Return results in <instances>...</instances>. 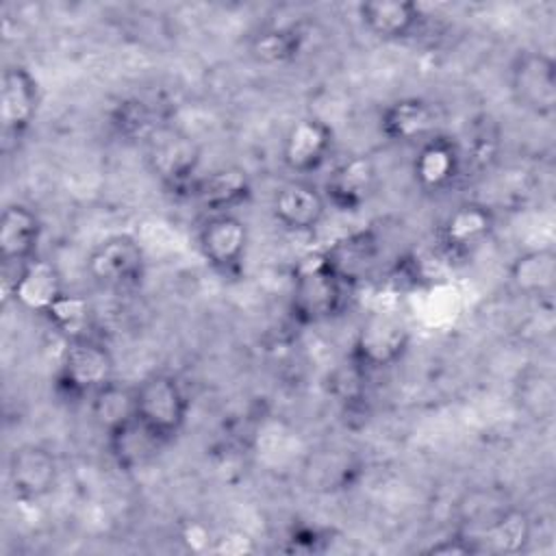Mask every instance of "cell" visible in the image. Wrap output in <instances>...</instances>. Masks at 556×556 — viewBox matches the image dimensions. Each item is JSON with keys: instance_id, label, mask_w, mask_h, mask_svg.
<instances>
[{"instance_id": "1", "label": "cell", "mask_w": 556, "mask_h": 556, "mask_svg": "<svg viewBox=\"0 0 556 556\" xmlns=\"http://www.w3.org/2000/svg\"><path fill=\"white\" fill-rule=\"evenodd\" d=\"M345 285L326 265L321 250L306 254L291 280L289 311L302 326H317L334 319L345 304Z\"/></svg>"}, {"instance_id": "2", "label": "cell", "mask_w": 556, "mask_h": 556, "mask_svg": "<svg viewBox=\"0 0 556 556\" xmlns=\"http://www.w3.org/2000/svg\"><path fill=\"white\" fill-rule=\"evenodd\" d=\"M148 172L169 191H189L202 163L200 143L182 128L159 124L143 141Z\"/></svg>"}, {"instance_id": "3", "label": "cell", "mask_w": 556, "mask_h": 556, "mask_svg": "<svg viewBox=\"0 0 556 556\" xmlns=\"http://www.w3.org/2000/svg\"><path fill=\"white\" fill-rule=\"evenodd\" d=\"M115 380V361L109 348L89 337H70L56 369V387L70 400H87Z\"/></svg>"}, {"instance_id": "4", "label": "cell", "mask_w": 556, "mask_h": 556, "mask_svg": "<svg viewBox=\"0 0 556 556\" xmlns=\"http://www.w3.org/2000/svg\"><path fill=\"white\" fill-rule=\"evenodd\" d=\"M135 417L172 443L187 424L189 395L182 382L167 371H152L135 384Z\"/></svg>"}, {"instance_id": "5", "label": "cell", "mask_w": 556, "mask_h": 556, "mask_svg": "<svg viewBox=\"0 0 556 556\" xmlns=\"http://www.w3.org/2000/svg\"><path fill=\"white\" fill-rule=\"evenodd\" d=\"M410 345L408 324L393 313H369L354 337L350 361L363 374L393 367Z\"/></svg>"}, {"instance_id": "6", "label": "cell", "mask_w": 556, "mask_h": 556, "mask_svg": "<svg viewBox=\"0 0 556 556\" xmlns=\"http://www.w3.org/2000/svg\"><path fill=\"white\" fill-rule=\"evenodd\" d=\"M513 102L534 117L549 119L556 113V63L543 50H519L508 67Z\"/></svg>"}, {"instance_id": "7", "label": "cell", "mask_w": 556, "mask_h": 556, "mask_svg": "<svg viewBox=\"0 0 556 556\" xmlns=\"http://www.w3.org/2000/svg\"><path fill=\"white\" fill-rule=\"evenodd\" d=\"M248 243V224L237 213H211L198 228V250L206 265L222 276L241 271Z\"/></svg>"}, {"instance_id": "8", "label": "cell", "mask_w": 556, "mask_h": 556, "mask_svg": "<svg viewBox=\"0 0 556 556\" xmlns=\"http://www.w3.org/2000/svg\"><path fill=\"white\" fill-rule=\"evenodd\" d=\"M89 278L106 289H128L146 274V252L130 235H113L100 241L87 256Z\"/></svg>"}, {"instance_id": "9", "label": "cell", "mask_w": 556, "mask_h": 556, "mask_svg": "<svg viewBox=\"0 0 556 556\" xmlns=\"http://www.w3.org/2000/svg\"><path fill=\"white\" fill-rule=\"evenodd\" d=\"M39 83L30 70L20 63L7 65L0 80V124L4 148L9 141L22 139L30 130L39 113Z\"/></svg>"}, {"instance_id": "10", "label": "cell", "mask_w": 556, "mask_h": 556, "mask_svg": "<svg viewBox=\"0 0 556 556\" xmlns=\"http://www.w3.org/2000/svg\"><path fill=\"white\" fill-rule=\"evenodd\" d=\"M56 456L37 443L17 445L7 460V478L13 495L24 502H39L48 497L59 484Z\"/></svg>"}, {"instance_id": "11", "label": "cell", "mask_w": 556, "mask_h": 556, "mask_svg": "<svg viewBox=\"0 0 556 556\" xmlns=\"http://www.w3.org/2000/svg\"><path fill=\"white\" fill-rule=\"evenodd\" d=\"M271 215L280 228L293 235H308L319 228L328 213V200L321 189L304 178H291L271 193Z\"/></svg>"}, {"instance_id": "12", "label": "cell", "mask_w": 556, "mask_h": 556, "mask_svg": "<svg viewBox=\"0 0 556 556\" xmlns=\"http://www.w3.org/2000/svg\"><path fill=\"white\" fill-rule=\"evenodd\" d=\"M334 132L332 128L319 117H300L295 119L289 130L285 132L280 156L285 167L302 178L313 174L326 165L332 154Z\"/></svg>"}, {"instance_id": "13", "label": "cell", "mask_w": 556, "mask_h": 556, "mask_svg": "<svg viewBox=\"0 0 556 556\" xmlns=\"http://www.w3.org/2000/svg\"><path fill=\"white\" fill-rule=\"evenodd\" d=\"M376 187V161L367 154H350L330 169L324 182V195L328 206L341 213H356L374 198Z\"/></svg>"}, {"instance_id": "14", "label": "cell", "mask_w": 556, "mask_h": 556, "mask_svg": "<svg viewBox=\"0 0 556 556\" xmlns=\"http://www.w3.org/2000/svg\"><path fill=\"white\" fill-rule=\"evenodd\" d=\"M321 256L345 287H354L376 274L382 245L374 230H354L334 239L326 250H321Z\"/></svg>"}, {"instance_id": "15", "label": "cell", "mask_w": 556, "mask_h": 556, "mask_svg": "<svg viewBox=\"0 0 556 556\" xmlns=\"http://www.w3.org/2000/svg\"><path fill=\"white\" fill-rule=\"evenodd\" d=\"M463 172V152L447 135H432L417 146L410 163L415 185L424 193H443L456 185Z\"/></svg>"}, {"instance_id": "16", "label": "cell", "mask_w": 556, "mask_h": 556, "mask_svg": "<svg viewBox=\"0 0 556 556\" xmlns=\"http://www.w3.org/2000/svg\"><path fill=\"white\" fill-rule=\"evenodd\" d=\"M439 109L419 96H404L391 100L380 111V132L391 143H413L419 146L428 137L437 135Z\"/></svg>"}, {"instance_id": "17", "label": "cell", "mask_w": 556, "mask_h": 556, "mask_svg": "<svg viewBox=\"0 0 556 556\" xmlns=\"http://www.w3.org/2000/svg\"><path fill=\"white\" fill-rule=\"evenodd\" d=\"M495 230L493 211L476 200L458 202L439 226V241L447 254L463 256L478 250Z\"/></svg>"}, {"instance_id": "18", "label": "cell", "mask_w": 556, "mask_h": 556, "mask_svg": "<svg viewBox=\"0 0 556 556\" xmlns=\"http://www.w3.org/2000/svg\"><path fill=\"white\" fill-rule=\"evenodd\" d=\"M43 235L39 215L20 202L7 204L0 215V258L7 267L20 269L37 258V248Z\"/></svg>"}, {"instance_id": "19", "label": "cell", "mask_w": 556, "mask_h": 556, "mask_svg": "<svg viewBox=\"0 0 556 556\" xmlns=\"http://www.w3.org/2000/svg\"><path fill=\"white\" fill-rule=\"evenodd\" d=\"M191 195L211 213H235L237 206L245 204L252 195V182L243 167L222 165L191 185Z\"/></svg>"}, {"instance_id": "20", "label": "cell", "mask_w": 556, "mask_h": 556, "mask_svg": "<svg viewBox=\"0 0 556 556\" xmlns=\"http://www.w3.org/2000/svg\"><path fill=\"white\" fill-rule=\"evenodd\" d=\"M104 439L111 460L122 471H137L148 467L152 460H156L161 450L169 445L137 417H130L128 421L104 432Z\"/></svg>"}, {"instance_id": "21", "label": "cell", "mask_w": 556, "mask_h": 556, "mask_svg": "<svg viewBox=\"0 0 556 556\" xmlns=\"http://www.w3.org/2000/svg\"><path fill=\"white\" fill-rule=\"evenodd\" d=\"M361 26L376 39L402 41L410 37L424 15L419 4L408 0H369L356 7Z\"/></svg>"}, {"instance_id": "22", "label": "cell", "mask_w": 556, "mask_h": 556, "mask_svg": "<svg viewBox=\"0 0 556 556\" xmlns=\"http://www.w3.org/2000/svg\"><path fill=\"white\" fill-rule=\"evenodd\" d=\"M63 293H65V287H63L61 274L50 261H43L37 256L30 263L15 269L11 295L22 308L30 313L48 315Z\"/></svg>"}, {"instance_id": "23", "label": "cell", "mask_w": 556, "mask_h": 556, "mask_svg": "<svg viewBox=\"0 0 556 556\" xmlns=\"http://www.w3.org/2000/svg\"><path fill=\"white\" fill-rule=\"evenodd\" d=\"M508 285L521 298H547L556 287V252L554 248L523 250L510 258Z\"/></svg>"}, {"instance_id": "24", "label": "cell", "mask_w": 556, "mask_h": 556, "mask_svg": "<svg viewBox=\"0 0 556 556\" xmlns=\"http://www.w3.org/2000/svg\"><path fill=\"white\" fill-rule=\"evenodd\" d=\"M469 536L478 545V552L519 554L532 539V519L521 508H500L484 521L478 534Z\"/></svg>"}, {"instance_id": "25", "label": "cell", "mask_w": 556, "mask_h": 556, "mask_svg": "<svg viewBox=\"0 0 556 556\" xmlns=\"http://www.w3.org/2000/svg\"><path fill=\"white\" fill-rule=\"evenodd\" d=\"M515 402L534 421H549L556 404V387L549 371L528 365L515 380Z\"/></svg>"}, {"instance_id": "26", "label": "cell", "mask_w": 556, "mask_h": 556, "mask_svg": "<svg viewBox=\"0 0 556 556\" xmlns=\"http://www.w3.org/2000/svg\"><path fill=\"white\" fill-rule=\"evenodd\" d=\"M89 410L102 432L128 421L135 417V384L111 380L89 397Z\"/></svg>"}, {"instance_id": "27", "label": "cell", "mask_w": 556, "mask_h": 556, "mask_svg": "<svg viewBox=\"0 0 556 556\" xmlns=\"http://www.w3.org/2000/svg\"><path fill=\"white\" fill-rule=\"evenodd\" d=\"M302 43L304 33L298 26H269L252 37L250 52L265 65H282L300 54Z\"/></svg>"}, {"instance_id": "28", "label": "cell", "mask_w": 556, "mask_h": 556, "mask_svg": "<svg viewBox=\"0 0 556 556\" xmlns=\"http://www.w3.org/2000/svg\"><path fill=\"white\" fill-rule=\"evenodd\" d=\"M161 122L154 119V111L139 98H130L117 104L113 113V126L126 139H139L141 143Z\"/></svg>"}, {"instance_id": "29", "label": "cell", "mask_w": 556, "mask_h": 556, "mask_svg": "<svg viewBox=\"0 0 556 556\" xmlns=\"http://www.w3.org/2000/svg\"><path fill=\"white\" fill-rule=\"evenodd\" d=\"M46 317L56 328L67 332V339H70V337L85 334V326L89 324V306H87V302L83 298L65 291L61 295V300L50 308V313Z\"/></svg>"}, {"instance_id": "30", "label": "cell", "mask_w": 556, "mask_h": 556, "mask_svg": "<svg viewBox=\"0 0 556 556\" xmlns=\"http://www.w3.org/2000/svg\"><path fill=\"white\" fill-rule=\"evenodd\" d=\"M428 554H443V556H463V554H478V545L469 534H454L450 539H441L439 543L426 549Z\"/></svg>"}]
</instances>
